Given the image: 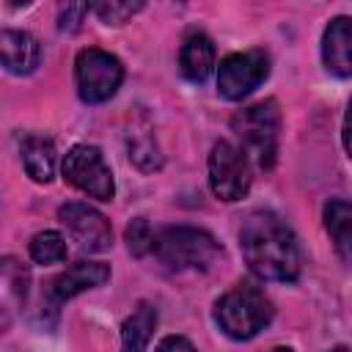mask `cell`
Masks as SVG:
<instances>
[{"label": "cell", "mask_w": 352, "mask_h": 352, "mask_svg": "<svg viewBox=\"0 0 352 352\" xmlns=\"http://www.w3.org/2000/svg\"><path fill=\"white\" fill-rule=\"evenodd\" d=\"M239 248L248 267L264 280H297L300 245L294 231L267 209H256L242 220Z\"/></svg>", "instance_id": "1"}, {"label": "cell", "mask_w": 352, "mask_h": 352, "mask_svg": "<svg viewBox=\"0 0 352 352\" xmlns=\"http://www.w3.org/2000/svg\"><path fill=\"white\" fill-rule=\"evenodd\" d=\"M272 319V300L261 286L242 280L214 302V322L234 341H248Z\"/></svg>", "instance_id": "2"}, {"label": "cell", "mask_w": 352, "mask_h": 352, "mask_svg": "<svg viewBox=\"0 0 352 352\" xmlns=\"http://www.w3.org/2000/svg\"><path fill=\"white\" fill-rule=\"evenodd\" d=\"M231 129L242 143V154L253 160L258 168L270 170L278 157V138H280V110L275 99L256 102L239 110L231 118Z\"/></svg>", "instance_id": "3"}, {"label": "cell", "mask_w": 352, "mask_h": 352, "mask_svg": "<svg viewBox=\"0 0 352 352\" xmlns=\"http://www.w3.org/2000/svg\"><path fill=\"white\" fill-rule=\"evenodd\" d=\"M151 250L170 270H206L223 253L220 242L209 231L192 226L162 228L160 234H154Z\"/></svg>", "instance_id": "4"}, {"label": "cell", "mask_w": 352, "mask_h": 352, "mask_svg": "<svg viewBox=\"0 0 352 352\" xmlns=\"http://www.w3.org/2000/svg\"><path fill=\"white\" fill-rule=\"evenodd\" d=\"M74 82H77V94L82 102L88 104H102L107 99L116 96V91L124 82V66L116 55L88 47L77 52L74 60Z\"/></svg>", "instance_id": "5"}, {"label": "cell", "mask_w": 352, "mask_h": 352, "mask_svg": "<svg viewBox=\"0 0 352 352\" xmlns=\"http://www.w3.org/2000/svg\"><path fill=\"white\" fill-rule=\"evenodd\" d=\"M250 182H253L250 160L242 154V148L228 143V140H217L212 146V151H209V184H212V192L220 201L234 204V201L248 195Z\"/></svg>", "instance_id": "6"}, {"label": "cell", "mask_w": 352, "mask_h": 352, "mask_svg": "<svg viewBox=\"0 0 352 352\" xmlns=\"http://www.w3.org/2000/svg\"><path fill=\"white\" fill-rule=\"evenodd\" d=\"M63 179L96 201H113L116 195L113 173L96 146L80 143L69 148V154L63 157Z\"/></svg>", "instance_id": "7"}, {"label": "cell", "mask_w": 352, "mask_h": 352, "mask_svg": "<svg viewBox=\"0 0 352 352\" xmlns=\"http://www.w3.org/2000/svg\"><path fill=\"white\" fill-rule=\"evenodd\" d=\"M270 72V60L261 50H245L234 52L220 60L217 69V91L223 99H245L250 91H256Z\"/></svg>", "instance_id": "8"}, {"label": "cell", "mask_w": 352, "mask_h": 352, "mask_svg": "<svg viewBox=\"0 0 352 352\" xmlns=\"http://www.w3.org/2000/svg\"><path fill=\"white\" fill-rule=\"evenodd\" d=\"M58 217L60 223L69 228L72 239L88 250V253H102L113 245V228H110V220L96 212L94 206L88 204H80V201H72V204H63L58 209Z\"/></svg>", "instance_id": "9"}, {"label": "cell", "mask_w": 352, "mask_h": 352, "mask_svg": "<svg viewBox=\"0 0 352 352\" xmlns=\"http://www.w3.org/2000/svg\"><path fill=\"white\" fill-rule=\"evenodd\" d=\"M28 286H30L28 267L14 256H3L0 258V333L11 330L14 322L19 319L28 300Z\"/></svg>", "instance_id": "10"}, {"label": "cell", "mask_w": 352, "mask_h": 352, "mask_svg": "<svg viewBox=\"0 0 352 352\" xmlns=\"http://www.w3.org/2000/svg\"><path fill=\"white\" fill-rule=\"evenodd\" d=\"M107 278H110V267L104 261H77L50 280L47 294H50L52 305H60V302L77 297L80 292L102 286Z\"/></svg>", "instance_id": "11"}, {"label": "cell", "mask_w": 352, "mask_h": 352, "mask_svg": "<svg viewBox=\"0 0 352 352\" xmlns=\"http://www.w3.org/2000/svg\"><path fill=\"white\" fill-rule=\"evenodd\" d=\"M41 60V47L28 30H0V66L11 74H30Z\"/></svg>", "instance_id": "12"}, {"label": "cell", "mask_w": 352, "mask_h": 352, "mask_svg": "<svg viewBox=\"0 0 352 352\" xmlns=\"http://www.w3.org/2000/svg\"><path fill=\"white\" fill-rule=\"evenodd\" d=\"M322 60L336 77L352 74V22L349 16H336L322 36Z\"/></svg>", "instance_id": "13"}, {"label": "cell", "mask_w": 352, "mask_h": 352, "mask_svg": "<svg viewBox=\"0 0 352 352\" xmlns=\"http://www.w3.org/2000/svg\"><path fill=\"white\" fill-rule=\"evenodd\" d=\"M179 69L190 82H204L214 69V44L206 33L195 30L184 38L179 52Z\"/></svg>", "instance_id": "14"}, {"label": "cell", "mask_w": 352, "mask_h": 352, "mask_svg": "<svg viewBox=\"0 0 352 352\" xmlns=\"http://www.w3.org/2000/svg\"><path fill=\"white\" fill-rule=\"evenodd\" d=\"M22 165L33 182L47 184L55 173V143L44 135H28L22 140Z\"/></svg>", "instance_id": "15"}, {"label": "cell", "mask_w": 352, "mask_h": 352, "mask_svg": "<svg viewBox=\"0 0 352 352\" xmlns=\"http://www.w3.org/2000/svg\"><path fill=\"white\" fill-rule=\"evenodd\" d=\"M157 327V308L151 302H138L132 316L121 324V352H146L151 333Z\"/></svg>", "instance_id": "16"}, {"label": "cell", "mask_w": 352, "mask_h": 352, "mask_svg": "<svg viewBox=\"0 0 352 352\" xmlns=\"http://www.w3.org/2000/svg\"><path fill=\"white\" fill-rule=\"evenodd\" d=\"M324 228L336 242V250L344 261L352 256V206L344 198H333L324 206Z\"/></svg>", "instance_id": "17"}, {"label": "cell", "mask_w": 352, "mask_h": 352, "mask_svg": "<svg viewBox=\"0 0 352 352\" xmlns=\"http://www.w3.org/2000/svg\"><path fill=\"white\" fill-rule=\"evenodd\" d=\"M30 258L36 264H58L66 258V239L58 231H38L30 239Z\"/></svg>", "instance_id": "18"}, {"label": "cell", "mask_w": 352, "mask_h": 352, "mask_svg": "<svg viewBox=\"0 0 352 352\" xmlns=\"http://www.w3.org/2000/svg\"><path fill=\"white\" fill-rule=\"evenodd\" d=\"M143 8L140 0L129 3V0H102V3H91V11L104 22V25H124L132 14H138Z\"/></svg>", "instance_id": "19"}, {"label": "cell", "mask_w": 352, "mask_h": 352, "mask_svg": "<svg viewBox=\"0 0 352 352\" xmlns=\"http://www.w3.org/2000/svg\"><path fill=\"white\" fill-rule=\"evenodd\" d=\"M129 160L140 170H154V168L162 165L160 148H157V143H154L151 135H135V138H129Z\"/></svg>", "instance_id": "20"}, {"label": "cell", "mask_w": 352, "mask_h": 352, "mask_svg": "<svg viewBox=\"0 0 352 352\" xmlns=\"http://www.w3.org/2000/svg\"><path fill=\"white\" fill-rule=\"evenodd\" d=\"M151 242H154V231L148 226L146 217H135L129 226H126V245H129V253L132 256H146L151 250Z\"/></svg>", "instance_id": "21"}, {"label": "cell", "mask_w": 352, "mask_h": 352, "mask_svg": "<svg viewBox=\"0 0 352 352\" xmlns=\"http://www.w3.org/2000/svg\"><path fill=\"white\" fill-rule=\"evenodd\" d=\"M88 11H91V3H63L60 11H58V28L66 30V33L80 30Z\"/></svg>", "instance_id": "22"}, {"label": "cell", "mask_w": 352, "mask_h": 352, "mask_svg": "<svg viewBox=\"0 0 352 352\" xmlns=\"http://www.w3.org/2000/svg\"><path fill=\"white\" fill-rule=\"evenodd\" d=\"M154 352H195V346L184 336H165Z\"/></svg>", "instance_id": "23"}, {"label": "cell", "mask_w": 352, "mask_h": 352, "mask_svg": "<svg viewBox=\"0 0 352 352\" xmlns=\"http://www.w3.org/2000/svg\"><path fill=\"white\" fill-rule=\"evenodd\" d=\"M272 352H294V349H289V346H275Z\"/></svg>", "instance_id": "24"}, {"label": "cell", "mask_w": 352, "mask_h": 352, "mask_svg": "<svg viewBox=\"0 0 352 352\" xmlns=\"http://www.w3.org/2000/svg\"><path fill=\"white\" fill-rule=\"evenodd\" d=\"M333 352H349V349H346V346H336Z\"/></svg>", "instance_id": "25"}]
</instances>
